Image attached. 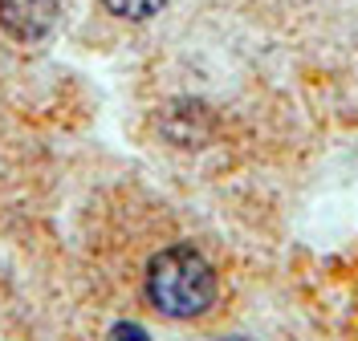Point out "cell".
Returning <instances> with one entry per match:
<instances>
[{
    "mask_svg": "<svg viewBox=\"0 0 358 341\" xmlns=\"http://www.w3.org/2000/svg\"><path fill=\"white\" fill-rule=\"evenodd\" d=\"M102 4H106V13L122 17V21H151L155 13H163L167 0H102Z\"/></svg>",
    "mask_w": 358,
    "mask_h": 341,
    "instance_id": "cell-3",
    "label": "cell"
},
{
    "mask_svg": "<svg viewBox=\"0 0 358 341\" xmlns=\"http://www.w3.org/2000/svg\"><path fill=\"white\" fill-rule=\"evenodd\" d=\"M147 296L167 317H200L216 301V273L192 244H171L147 264Z\"/></svg>",
    "mask_w": 358,
    "mask_h": 341,
    "instance_id": "cell-1",
    "label": "cell"
},
{
    "mask_svg": "<svg viewBox=\"0 0 358 341\" xmlns=\"http://www.w3.org/2000/svg\"><path fill=\"white\" fill-rule=\"evenodd\" d=\"M57 0H0V29L17 41H41L57 24Z\"/></svg>",
    "mask_w": 358,
    "mask_h": 341,
    "instance_id": "cell-2",
    "label": "cell"
},
{
    "mask_svg": "<svg viewBox=\"0 0 358 341\" xmlns=\"http://www.w3.org/2000/svg\"><path fill=\"white\" fill-rule=\"evenodd\" d=\"M106 341H147V329L134 325V321H122V325H114L110 329V338Z\"/></svg>",
    "mask_w": 358,
    "mask_h": 341,
    "instance_id": "cell-4",
    "label": "cell"
},
{
    "mask_svg": "<svg viewBox=\"0 0 358 341\" xmlns=\"http://www.w3.org/2000/svg\"><path fill=\"white\" fill-rule=\"evenodd\" d=\"M220 341H252V338H220Z\"/></svg>",
    "mask_w": 358,
    "mask_h": 341,
    "instance_id": "cell-5",
    "label": "cell"
}]
</instances>
